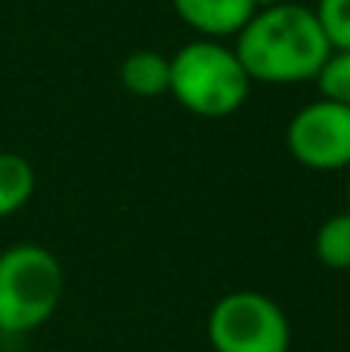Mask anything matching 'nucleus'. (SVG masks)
<instances>
[{"instance_id":"obj_1","label":"nucleus","mask_w":350,"mask_h":352,"mask_svg":"<svg viewBox=\"0 0 350 352\" xmlns=\"http://www.w3.org/2000/svg\"><path fill=\"white\" fill-rule=\"evenodd\" d=\"M233 50L251 84L316 80L322 62L332 53L313 10L289 0L254 12L245 28L236 34Z\"/></svg>"},{"instance_id":"obj_2","label":"nucleus","mask_w":350,"mask_h":352,"mask_svg":"<svg viewBox=\"0 0 350 352\" xmlns=\"http://www.w3.org/2000/svg\"><path fill=\"white\" fill-rule=\"evenodd\" d=\"M251 78L245 74L233 47L220 41L186 43L171 56V96L198 118H229L245 105Z\"/></svg>"},{"instance_id":"obj_3","label":"nucleus","mask_w":350,"mask_h":352,"mask_svg":"<svg viewBox=\"0 0 350 352\" xmlns=\"http://www.w3.org/2000/svg\"><path fill=\"white\" fill-rule=\"evenodd\" d=\"M65 275L53 250L41 244H12L0 250V331L28 334L59 309Z\"/></svg>"},{"instance_id":"obj_4","label":"nucleus","mask_w":350,"mask_h":352,"mask_svg":"<svg viewBox=\"0 0 350 352\" xmlns=\"http://www.w3.org/2000/svg\"><path fill=\"white\" fill-rule=\"evenodd\" d=\"M208 343L214 352H289L291 324L273 297L233 291L211 306Z\"/></svg>"},{"instance_id":"obj_5","label":"nucleus","mask_w":350,"mask_h":352,"mask_svg":"<svg viewBox=\"0 0 350 352\" xmlns=\"http://www.w3.org/2000/svg\"><path fill=\"white\" fill-rule=\"evenodd\" d=\"M285 148L307 170H350V109L329 99L304 105L285 127Z\"/></svg>"},{"instance_id":"obj_6","label":"nucleus","mask_w":350,"mask_h":352,"mask_svg":"<svg viewBox=\"0 0 350 352\" xmlns=\"http://www.w3.org/2000/svg\"><path fill=\"white\" fill-rule=\"evenodd\" d=\"M177 16L205 41L236 37L254 16V0H171Z\"/></svg>"},{"instance_id":"obj_7","label":"nucleus","mask_w":350,"mask_h":352,"mask_svg":"<svg viewBox=\"0 0 350 352\" xmlns=\"http://www.w3.org/2000/svg\"><path fill=\"white\" fill-rule=\"evenodd\" d=\"M121 87L140 99H155L171 93V59L155 50H136L118 68Z\"/></svg>"},{"instance_id":"obj_8","label":"nucleus","mask_w":350,"mask_h":352,"mask_svg":"<svg viewBox=\"0 0 350 352\" xmlns=\"http://www.w3.org/2000/svg\"><path fill=\"white\" fill-rule=\"evenodd\" d=\"M34 195V167L16 152H0V219L19 213Z\"/></svg>"},{"instance_id":"obj_9","label":"nucleus","mask_w":350,"mask_h":352,"mask_svg":"<svg viewBox=\"0 0 350 352\" xmlns=\"http://www.w3.org/2000/svg\"><path fill=\"white\" fill-rule=\"evenodd\" d=\"M313 254L326 269H350V210L332 213L313 235Z\"/></svg>"},{"instance_id":"obj_10","label":"nucleus","mask_w":350,"mask_h":352,"mask_svg":"<svg viewBox=\"0 0 350 352\" xmlns=\"http://www.w3.org/2000/svg\"><path fill=\"white\" fill-rule=\"evenodd\" d=\"M313 84L320 87V99L350 109V50H332Z\"/></svg>"},{"instance_id":"obj_11","label":"nucleus","mask_w":350,"mask_h":352,"mask_svg":"<svg viewBox=\"0 0 350 352\" xmlns=\"http://www.w3.org/2000/svg\"><path fill=\"white\" fill-rule=\"evenodd\" d=\"M313 16L332 50H350V0H316Z\"/></svg>"},{"instance_id":"obj_12","label":"nucleus","mask_w":350,"mask_h":352,"mask_svg":"<svg viewBox=\"0 0 350 352\" xmlns=\"http://www.w3.org/2000/svg\"><path fill=\"white\" fill-rule=\"evenodd\" d=\"M276 3H282V0H254V10H270Z\"/></svg>"},{"instance_id":"obj_13","label":"nucleus","mask_w":350,"mask_h":352,"mask_svg":"<svg viewBox=\"0 0 350 352\" xmlns=\"http://www.w3.org/2000/svg\"><path fill=\"white\" fill-rule=\"evenodd\" d=\"M347 204H350V179H347ZM347 210H350V207H347Z\"/></svg>"}]
</instances>
